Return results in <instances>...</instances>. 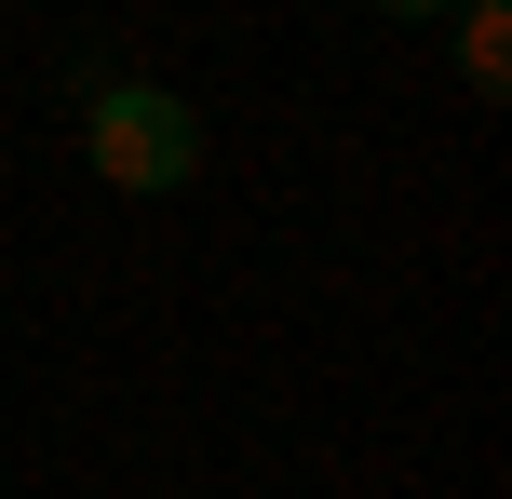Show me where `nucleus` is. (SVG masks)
Instances as JSON below:
<instances>
[{
	"mask_svg": "<svg viewBox=\"0 0 512 499\" xmlns=\"http://www.w3.org/2000/svg\"><path fill=\"white\" fill-rule=\"evenodd\" d=\"M203 108L176 95V81H95L81 95V162H95L122 203H162V189H189L203 176Z\"/></svg>",
	"mask_w": 512,
	"mask_h": 499,
	"instance_id": "nucleus-1",
	"label": "nucleus"
},
{
	"mask_svg": "<svg viewBox=\"0 0 512 499\" xmlns=\"http://www.w3.org/2000/svg\"><path fill=\"white\" fill-rule=\"evenodd\" d=\"M445 27H459V68H472V95H499V81H512V0H459Z\"/></svg>",
	"mask_w": 512,
	"mask_h": 499,
	"instance_id": "nucleus-2",
	"label": "nucleus"
},
{
	"mask_svg": "<svg viewBox=\"0 0 512 499\" xmlns=\"http://www.w3.org/2000/svg\"><path fill=\"white\" fill-rule=\"evenodd\" d=\"M364 14H391V27H432V14H459V0H364Z\"/></svg>",
	"mask_w": 512,
	"mask_h": 499,
	"instance_id": "nucleus-3",
	"label": "nucleus"
}]
</instances>
